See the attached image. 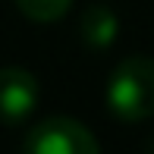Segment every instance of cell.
I'll return each mask as SVG.
<instances>
[{
  "label": "cell",
  "mask_w": 154,
  "mask_h": 154,
  "mask_svg": "<svg viewBox=\"0 0 154 154\" xmlns=\"http://www.w3.org/2000/svg\"><path fill=\"white\" fill-rule=\"evenodd\" d=\"M107 107L126 123H138L154 113V60L151 57H126L110 72L107 82Z\"/></svg>",
  "instance_id": "cell-1"
},
{
  "label": "cell",
  "mask_w": 154,
  "mask_h": 154,
  "mask_svg": "<svg viewBox=\"0 0 154 154\" xmlns=\"http://www.w3.org/2000/svg\"><path fill=\"white\" fill-rule=\"evenodd\" d=\"M35 104H38V79L29 69H0V116L10 123L25 120L35 110Z\"/></svg>",
  "instance_id": "cell-3"
},
{
  "label": "cell",
  "mask_w": 154,
  "mask_h": 154,
  "mask_svg": "<svg viewBox=\"0 0 154 154\" xmlns=\"http://www.w3.org/2000/svg\"><path fill=\"white\" fill-rule=\"evenodd\" d=\"M72 0H16V6L35 22H54L69 10Z\"/></svg>",
  "instance_id": "cell-5"
},
{
  "label": "cell",
  "mask_w": 154,
  "mask_h": 154,
  "mask_svg": "<svg viewBox=\"0 0 154 154\" xmlns=\"http://www.w3.org/2000/svg\"><path fill=\"white\" fill-rule=\"evenodd\" d=\"M22 151H29V154H94L97 138L79 120L51 116V120L38 123L22 138Z\"/></svg>",
  "instance_id": "cell-2"
},
{
  "label": "cell",
  "mask_w": 154,
  "mask_h": 154,
  "mask_svg": "<svg viewBox=\"0 0 154 154\" xmlns=\"http://www.w3.org/2000/svg\"><path fill=\"white\" fill-rule=\"evenodd\" d=\"M82 38H85V44L91 47H107L110 41L116 38V16L110 6L97 3V6H88L85 13H82V25H79Z\"/></svg>",
  "instance_id": "cell-4"
}]
</instances>
